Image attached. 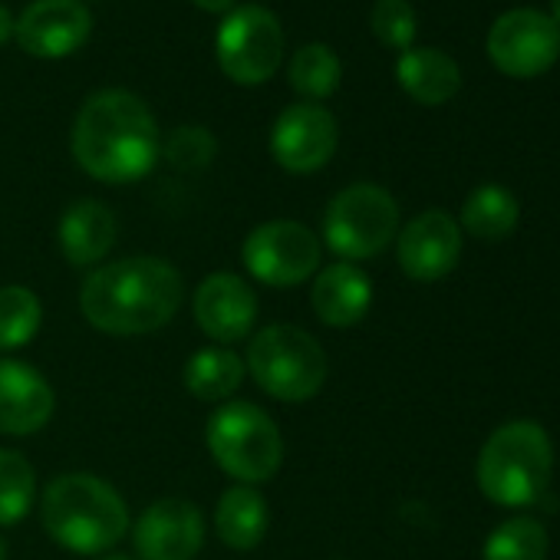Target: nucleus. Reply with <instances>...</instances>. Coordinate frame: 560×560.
<instances>
[{
  "instance_id": "obj_16",
  "label": "nucleus",
  "mask_w": 560,
  "mask_h": 560,
  "mask_svg": "<svg viewBox=\"0 0 560 560\" xmlns=\"http://www.w3.org/2000/svg\"><path fill=\"white\" fill-rule=\"evenodd\" d=\"M54 386L37 366L21 360H0V432L34 435L54 419Z\"/></svg>"
},
{
  "instance_id": "obj_31",
  "label": "nucleus",
  "mask_w": 560,
  "mask_h": 560,
  "mask_svg": "<svg viewBox=\"0 0 560 560\" xmlns=\"http://www.w3.org/2000/svg\"><path fill=\"white\" fill-rule=\"evenodd\" d=\"M550 21L560 27V0H550Z\"/></svg>"
},
{
  "instance_id": "obj_25",
  "label": "nucleus",
  "mask_w": 560,
  "mask_h": 560,
  "mask_svg": "<svg viewBox=\"0 0 560 560\" xmlns=\"http://www.w3.org/2000/svg\"><path fill=\"white\" fill-rule=\"evenodd\" d=\"M37 494V471L31 458L14 448H0V527H14L27 517Z\"/></svg>"
},
{
  "instance_id": "obj_30",
  "label": "nucleus",
  "mask_w": 560,
  "mask_h": 560,
  "mask_svg": "<svg viewBox=\"0 0 560 560\" xmlns=\"http://www.w3.org/2000/svg\"><path fill=\"white\" fill-rule=\"evenodd\" d=\"M11 37H14V18L4 4H0V47H4Z\"/></svg>"
},
{
  "instance_id": "obj_14",
  "label": "nucleus",
  "mask_w": 560,
  "mask_h": 560,
  "mask_svg": "<svg viewBox=\"0 0 560 560\" xmlns=\"http://www.w3.org/2000/svg\"><path fill=\"white\" fill-rule=\"evenodd\" d=\"M396 257H399V267L406 270V277H412V280H425L429 284V280L448 277L462 257L458 221L442 208H429V211L416 214L399 231Z\"/></svg>"
},
{
  "instance_id": "obj_6",
  "label": "nucleus",
  "mask_w": 560,
  "mask_h": 560,
  "mask_svg": "<svg viewBox=\"0 0 560 560\" xmlns=\"http://www.w3.org/2000/svg\"><path fill=\"white\" fill-rule=\"evenodd\" d=\"M214 465L237 485H264L284 462V439L254 402H221L205 429Z\"/></svg>"
},
{
  "instance_id": "obj_19",
  "label": "nucleus",
  "mask_w": 560,
  "mask_h": 560,
  "mask_svg": "<svg viewBox=\"0 0 560 560\" xmlns=\"http://www.w3.org/2000/svg\"><path fill=\"white\" fill-rule=\"evenodd\" d=\"M396 80L422 106H442L462 90V70L458 63L432 47H412L396 63Z\"/></svg>"
},
{
  "instance_id": "obj_26",
  "label": "nucleus",
  "mask_w": 560,
  "mask_h": 560,
  "mask_svg": "<svg viewBox=\"0 0 560 560\" xmlns=\"http://www.w3.org/2000/svg\"><path fill=\"white\" fill-rule=\"evenodd\" d=\"M547 530L534 517H511L498 524L481 550V560H547Z\"/></svg>"
},
{
  "instance_id": "obj_11",
  "label": "nucleus",
  "mask_w": 560,
  "mask_h": 560,
  "mask_svg": "<svg viewBox=\"0 0 560 560\" xmlns=\"http://www.w3.org/2000/svg\"><path fill=\"white\" fill-rule=\"evenodd\" d=\"M340 142V126L330 109L320 103H294L277 116L270 129V155L273 162L294 172V175H311L320 172Z\"/></svg>"
},
{
  "instance_id": "obj_28",
  "label": "nucleus",
  "mask_w": 560,
  "mask_h": 560,
  "mask_svg": "<svg viewBox=\"0 0 560 560\" xmlns=\"http://www.w3.org/2000/svg\"><path fill=\"white\" fill-rule=\"evenodd\" d=\"M214 152H218V142L205 126H178L162 145V155L168 159V165H175L182 172L208 168Z\"/></svg>"
},
{
  "instance_id": "obj_13",
  "label": "nucleus",
  "mask_w": 560,
  "mask_h": 560,
  "mask_svg": "<svg viewBox=\"0 0 560 560\" xmlns=\"http://www.w3.org/2000/svg\"><path fill=\"white\" fill-rule=\"evenodd\" d=\"M139 560H195L205 544V514L185 498L152 501L132 530Z\"/></svg>"
},
{
  "instance_id": "obj_9",
  "label": "nucleus",
  "mask_w": 560,
  "mask_h": 560,
  "mask_svg": "<svg viewBox=\"0 0 560 560\" xmlns=\"http://www.w3.org/2000/svg\"><path fill=\"white\" fill-rule=\"evenodd\" d=\"M320 237L307 224L288 218L257 224L241 247V264L267 288L304 284V280H311L320 270Z\"/></svg>"
},
{
  "instance_id": "obj_21",
  "label": "nucleus",
  "mask_w": 560,
  "mask_h": 560,
  "mask_svg": "<svg viewBox=\"0 0 560 560\" xmlns=\"http://www.w3.org/2000/svg\"><path fill=\"white\" fill-rule=\"evenodd\" d=\"M244 360L228 347H205L185 363V389L201 402H224L244 383Z\"/></svg>"
},
{
  "instance_id": "obj_7",
  "label": "nucleus",
  "mask_w": 560,
  "mask_h": 560,
  "mask_svg": "<svg viewBox=\"0 0 560 560\" xmlns=\"http://www.w3.org/2000/svg\"><path fill=\"white\" fill-rule=\"evenodd\" d=\"M399 234L396 198L373 182L350 185L334 195L324 211V241L343 260H366L383 254Z\"/></svg>"
},
{
  "instance_id": "obj_2",
  "label": "nucleus",
  "mask_w": 560,
  "mask_h": 560,
  "mask_svg": "<svg viewBox=\"0 0 560 560\" xmlns=\"http://www.w3.org/2000/svg\"><path fill=\"white\" fill-rule=\"evenodd\" d=\"M182 298V273L165 257L136 254L90 270L80 288V311L100 334L142 337L172 324Z\"/></svg>"
},
{
  "instance_id": "obj_20",
  "label": "nucleus",
  "mask_w": 560,
  "mask_h": 560,
  "mask_svg": "<svg viewBox=\"0 0 560 560\" xmlns=\"http://www.w3.org/2000/svg\"><path fill=\"white\" fill-rule=\"evenodd\" d=\"M270 524L267 501L250 485H234L221 494L214 508V530L231 550H250L264 540Z\"/></svg>"
},
{
  "instance_id": "obj_8",
  "label": "nucleus",
  "mask_w": 560,
  "mask_h": 560,
  "mask_svg": "<svg viewBox=\"0 0 560 560\" xmlns=\"http://www.w3.org/2000/svg\"><path fill=\"white\" fill-rule=\"evenodd\" d=\"M214 57L237 86H260L284 63V27L260 4L231 8L214 34Z\"/></svg>"
},
{
  "instance_id": "obj_10",
  "label": "nucleus",
  "mask_w": 560,
  "mask_h": 560,
  "mask_svg": "<svg viewBox=\"0 0 560 560\" xmlns=\"http://www.w3.org/2000/svg\"><path fill=\"white\" fill-rule=\"evenodd\" d=\"M491 63L514 80H534L560 60V27L530 8L501 14L488 31Z\"/></svg>"
},
{
  "instance_id": "obj_22",
  "label": "nucleus",
  "mask_w": 560,
  "mask_h": 560,
  "mask_svg": "<svg viewBox=\"0 0 560 560\" xmlns=\"http://www.w3.org/2000/svg\"><path fill=\"white\" fill-rule=\"evenodd\" d=\"M521 205L504 185H478L462 205V224L478 241H501L517 228Z\"/></svg>"
},
{
  "instance_id": "obj_27",
  "label": "nucleus",
  "mask_w": 560,
  "mask_h": 560,
  "mask_svg": "<svg viewBox=\"0 0 560 560\" xmlns=\"http://www.w3.org/2000/svg\"><path fill=\"white\" fill-rule=\"evenodd\" d=\"M370 27L383 47L406 54V50H412L416 34H419L416 8L409 0H376L373 14H370Z\"/></svg>"
},
{
  "instance_id": "obj_1",
  "label": "nucleus",
  "mask_w": 560,
  "mask_h": 560,
  "mask_svg": "<svg viewBox=\"0 0 560 560\" xmlns=\"http://www.w3.org/2000/svg\"><path fill=\"white\" fill-rule=\"evenodd\" d=\"M70 149L77 165L106 185H132L145 178L159 155L162 136L152 109L129 90H96L77 113Z\"/></svg>"
},
{
  "instance_id": "obj_32",
  "label": "nucleus",
  "mask_w": 560,
  "mask_h": 560,
  "mask_svg": "<svg viewBox=\"0 0 560 560\" xmlns=\"http://www.w3.org/2000/svg\"><path fill=\"white\" fill-rule=\"evenodd\" d=\"M0 560H8V540H4V534H0Z\"/></svg>"
},
{
  "instance_id": "obj_5",
  "label": "nucleus",
  "mask_w": 560,
  "mask_h": 560,
  "mask_svg": "<svg viewBox=\"0 0 560 560\" xmlns=\"http://www.w3.org/2000/svg\"><path fill=\"white\" fill-rule=\"evenodd\" d=\"M250 380L277 402H307L327 383V353L314 334L291 327V324H270L264 327L244 360Z\"/></svg>"
},
{
  "instance_id": "obj_24",
  "label": "nucleus",
  "mask_w": 560,
  "mask_h": 560,
  "mask_svg": "<svg viewBox=\"0 0 560 560\" xmlns=\"http://www.w3.org/2000/svg\"><path fill=\"white\" fill-rule=\"evenodd\" d=\"M44 324V307L31 288L8 284L0 288V353L27 347Z\"/></svg>"
},
{
  "instance_id": "obj_4",
  "label": "nucleus",
  "mask_w": 560,
  "mask_h": 560,
  "mask_svg": "<svg viewBox=\"0 0 560 560\" xmlns=\"http://www.w3.org/2000/svg\"><path fill=\"white\" fill-rule=\"evenodd\" d=\"M553 468V445L544 425L517 419L491 432L478 455V488L491 504L527 508L534 504Z\"/></svg>"
},
{
  "instance_id": "obj_17",
  "label": "nucleus",
  "mask_w": 560,
  "mask_h": 560,
  "mask_svg": "<svg viewBox=\"0 0 560 560\" xmlns=\"http://www.w3.org/2000/svg\"><path fill=\"white\" fill-rule=\"evenodd\" d=\"M311 307L327 327H337V330L357 327L373 307V280L366 277L363 267L350 260H337L317 270Z\"/></svg>"
},
{
  "instance_id": "obj_23",
  "label": "nucleus",
  "mask_w": 560,
  "mask_h": 560,
  "mask_svg": "<svg viewBox=\"0 0 560 560\" xmlns=\"http://www.w3.org/2000/svg\"><path fill=\"white\" fill-rule=\"evenodd\" d=\"M343 63L327 44H304L288 63V83L304 103H324L340 90Z\"/></svg>"
},
{
  "instance_id": "obj_33",
  "label": "nucleus",
  "mask_w": 560,
  "mask_h": 560,
  "mask_svg": "<svg viewBox=\"0 0 560 560\" xmlns=\"http://www.w3.org/2000/svg\"><path fill=\"white\" fill-rule=\"evenodd\" d=\"M103 560H136V557H129V553H109V557H103Z\"/></svg>"
},
{
  "instance_id": "obj_18",
  "label": "nucleus",
  "mask_w": 560,
  "mask_h": 560,
  "mask_svg": "<svg viewBox=\"0 0 560 560\" xmlns=\"http://www.w3.org/2000/svg\"><path fill=\"white\" fill-rule=\"evenodd\" d=\"M116 214L109 205L96 201V198H83L73 201L57 228V241L63 257L73 267H96L116 244Z\"/></svg>"
},
{
  "instance_id": "obj_3",
  "label": "nucleus",
  "mask_w": 560,
  "mask_h": 560,
  "mask_svg": "<svg viewBox=\"0 0 560 560\" xmlns=\"http://www.w3.org/2000/svg\"><path fill=\"white\" fill-rule=\"evenodd\" d=\"M40 517L47 534L83 557L109 553L129 530V508L122 494L90 471H70L44 488Z\"/></svg>"
},
{
  "instance_id": "obj_12",
  "label": "nucleus",
  "mask_w": 560,
  "mask_h": 560,
  "mask_svg": "<svg viewBox=\"0 0 560 560\" xmlns=\"http://www.w3.org/2000/svg\"><path fill=\"white\" fill-rule=\"evenodd\" d=\"M93 31L83 0H34L14 21V40L37 60H63L77 54Z\"/></svg>"
},
{
  "instance_id": "obj_15",
  "label": "nucleus",
  "mask_w": 560,
  "mask_h": 560,
  "mask_svg": "<svg viewBox=\"0 0 560 560\" xmlns=\"http://www.w3.org/2000/svg\"><path fill=\"white\" fill-rule=\"evenodd\" d=\"M191 314H195L198 330L208 340L228 347V343L244 340L254 330L257 294L244 284L237 273L218 270V273H208L198 284L195 301H191Z\"/></svg>"
},
{
  "instance_id": "obj_29",
  "label": "nucleus",
  "mask_w": 560,
  "mask_h": 560,
  "mask_svg": "<svg viewBox=\"0 0 560 560\" xmlns=\"http://www.w3.org/2000/svg\"><path fill=\"white\" fill-rule=\"evenodd\" d=\"M191 4L205 14H228L234 8V0H191Z\"/></svg>"
}]
</instances>
